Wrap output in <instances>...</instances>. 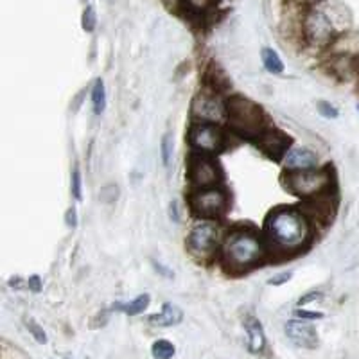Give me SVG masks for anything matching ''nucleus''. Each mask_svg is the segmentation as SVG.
<instances>
[{
    "label": "nucleus",
    "mask_w": 359,
    "mask_h": 359,
    "mask_svg": "<svg viewBox=\"0 0 359 359\" xmlns=\"http://www.w3.org/2000/svg\"><path fill=\"white\" fill-rule=\"evenodd\" d=\"M189 207H191L192 214L201 219H217L229 208V194L219 185L207 189H192L191 196H189Z\"/></svg>",
    "instance_id": "nucleus-8"
},
{
    "label": "nucleus",
    "mask_w": 359,
    "mask_h": 359,
    "mask_svg": "<svg viewBox=\"0 0 359 359\" xmlns=\"http://www.w3.org/2000/svg\"><path fill=\"white\" fill-rule=\"evenodd\" d=\"M118 194H121V191H118L117 185L108 184L104 187H101V191H99V200L102 203H114V201H117Z\"/></svg>",
    "instance_id": "nucleus-26"
},
{
    "label": "nucleus",
    "mask_w": 359,
    "mask_h": 359,
    "mask_svg": "<svg viewBox=\"0 0 359 359\" xmlns=\"http://www.w3.org/2000/svg\"><path fill=\"white\" fill-rule=\"evenodd\" d=\"M70 192L76 201L83 200V175L79 168H74L72 175H70Z\"/></svg>",
    "instance_id": "nucleus-24"
},
{
    "label": "nucleus",
    "mask_w": 359,
    "mask_h": 359,
    "mask_svg": "<svg viewBox=\"0 0 359 359\" xmlns=\"http://www.w3.org/2000/svg\"><path fill=\"white\" fill-rule=\"evenodd\" d=\"M294 316L300 320H322L323 318V314L322 313H311V311H306V309H300V307H297L294 309Z\"/></svg>",
    "instance_id": "nucleus-31"
},
{
    "label": "nucleus",
    "mask_w": 359,
    "mask_h": 359,
    "mask_svg": "<svg viewBox=\"0 0 359 359\" xmlns=\"http://www.w3.org/2000/svg\"><path fill=\"white\" fill-rule=\"evenodd\" d=\"M359 67V56L354 54H332L331 70L341 79L354 76Z\"/></svg>",
    "instance_id": "nucleus-17"
},
{
    "label": "nucleus",
    "mask_w": 359,
    "mask_h": 359,
    "mask_svg": "<svg viewBox=\"0 0 359 359\" xmlns=\"http://www.w3.org/2000/svg\"><path fill=\"white\" fill-rule=\"evenodd\" d=\"M189 144L192 151L216 156L226 146V133L223 126L216 123H201L194 121L189 128Z\"/></svg>",
    "instance_id": "nucleus-7"
},
{
    "label": "nucleus",
    "mask_w": 359,
    "mask_h": 359,
    "mask_svg": "<svg viewBox=\"0 0 359 359\" xmlns=\"http://www.w3.org/2000/svg\"><path fill=\"white\" fill-rule=\"evenodd\" d=\"M323 298V291L322 290H313V291H307L306 294H302V297L298 298L297 302V307H304L307 306V304H313V302H320Z\"/></svg>",
    "instance_id": "nucleus-29"
},
{
    "label": "nucleus",
    "mask_w": 359,
    "mask_h": 359,
    "mask_svg": "<svg viewBox=\"0 0 359 359\" xmlns=\"http://www.w3.org/2000/svg\"><path fill=\"white\" fill-rule=\"evenodd\" d=\"M182 320H184V311L180 309L176 304L165 302L162 306V311L156 314H151L147 318V322L155 327H175L178 323H182Z\"/></svg>",
    "instance_id": "nucleus-16"
},
{
    "label": "nucleus",
    "mask_w": 359,
    "mask_h": 359,
    "mask_svg": "<svg viewBox=\"0 0 359 359\" xmlns=\"http://www.w3.org/2000/svg\"><path fill=\"white\" fill-rule=\"evenodd\" d=\"M25 327H27V331L31 332V336H33L40 345H45V343H47V334H45L43 327H41L36 320L25 318Z\"/></svg>",
    "instance_id": "nucleus-25"
},
{
    "label": "nucleus",
    "mask_w": 359,
    "mask_h": 359,
    "mask_svg": "<svg viewBox=\"0 0 359 359\" xmlns=\"http://www.w3.org/2000/svg\"><path fill=\"white\" fill-rule=\"evenodd\" d=\"M176 348L168 339H156L151 345V354L155 359H171L175 355Z\"/></svg>",
    "instance_id": "nucleus-21"
},
{
    "label": "nucleus",
    "mask_w": 359,
    "mask_h": 359,
    "mask_svg": "<svg viewBox=\"0 0 359 359\" xmlns=\"http://www.w3.org/2000/svg\"><path fill=\"white\" fill-rule=\"evenodd\" d=\"M264 239L278 252H298L311 241V221L298 208L278 207L266 217Z\"/></svg>",
    "instance_id": "nucleus-1"
},
{
    "label": "nucleus",
    "mask_w": 359,
    "mask_h": 359,
    "mask_svg": "<svg viewBox=\"0 0 359 359\" xmlns=\"http://www.w3.org/2000/svg\"><path fill=\"white\" fill-rule=\"evenodd\" d=\"M311 221V224L316 221L318 224H325L332 219L336 212V201L334 196H331V192L322 194V196L311 198V200H304V208H300Z\"/></svg>",
    "instance_id": "nucleus-12"
},
{
    "label": "nucleus",
    "mask_w": 359,
    "mask_h": 359,
    "mask_svg": "<svg viewBox=\"0 0 359 359\" xmlns=\"http://www.w3.org/2000/svg\"><path fill=\"white\" fill-rule=\"evenodd\" d=\"M316 111H318L323 118H329V121H332V118H338V115H339L338 108H336L334 104L329 101L316 102Z\"/></svg>",
    "instance_id": "nucleus-27"
},
{
    "label": "nucleus",
    "mask_w": 359,
    "mask_h": 359,
    "mask_svg": "<svg viewBox=\"0 0 359 359\" xmlns=\"http://www.w3.org/2000/svg\"><path fill=\"white\" fill-rule=\"evenodd\" d=\"M332 184H334L332 172L327 168L293 171L284 176V185L287 191L300 200H311V198L327 194V192H331Z\"/></svg>",
    "instance_id": "nucleus-5"
},
{
    "label": "nucleus",
    "mask_w": 359,
    "mask_h": 359,
    "mask_svg": "<svg viewBox=\"0 0 359 359\" xmlns=\"http://www.w3.org/2000/svg\"><path fill=\"white\" fill-rule=\"evenodd\" d=\"M153 266H155V271H156V273L163 275V277H168V278L172 277V271H171V269H168V268H165V266L160 264V262L153 261Z\"/></svg>",
    "instance_id": "nucleus-35"
},
{
    "label": "nucleus",
    "mask_w": 359,
    "mask_h": 359,
    "mask_svg": "<svg viewBox=\"0 0 359 359\" xmlns=\"http://www.w3.org/2000/svg\"><path fill=\"white\" fill-rule=\"evenodd\" d=\"M169 217L172 219V223H180L178 201H171V205H169Z\"/></svg>",
    "instance_id": "nucleus-34"
},
{
    "label": "nucleus",
    "mask_w": 359,
    "mask_h": 359,
    "mask_svg": "<svg viewBox=\"0 0 359 359\" xmlns=\"http://www.w3.org/2000/svg\"><path fill=\"white\" fill-rule=\"evenodd\" d=\"M81 27L85 33H94L95 27H97V11L92 4H88L85 8L81 15Z\"/></svg>",
    "instance_id": "nucleus-23"
},
{
    "label": "nucleus",
    "mask_w": 359,
    "mask_h": 359,
    "mask_svg": "<svg viewBox=\"0 0 359 359\" xmlns=\"http://www.w3.org/2000/svg\"><path fill=\"white\" fill-rule=\"evenodd\" d=\"M149 304H151V297L147 293H142L135 297L131 302H115L111 306V311H118V313H124L128 316H137V314H142L149 307Z\"/></svg>",
    "instance_id": "nucleus-18"
},
{
    "label": "nucleus",
    "mask_w": 359,
    "mask_h": 359,
    "mask_svg": "<svg viewBox=\"0 0 359 359\" xmlns=\"http://www.w3.org/2000/svg\"><path fill=\"white\" fill-rule=\"evenodd\" d=\"M284 331H286L287 339L297 347L309 348V351L318 347V332L307 320H290L284 325Z\"/></svg>",
    "instance_id": "nucleus-11"
},
{
    "label": "nucleus",
    "mask_w": 359,
    "mask_h": 359,
    "mask_svg": "<svg viewBox=\"0 0 359 359\" xmlns=\"http://www.w3.org/2000/svg\"><path fill=\"white\" fill-rule=\"evenodd\" d=\"M282 165L287 172L293 171H307V169H316L320 165L318 155L309 149V147L293 146L287 149V153L282 158Z\"/></svg>",
    "instance_id": "nucleus-13"
},
{
    "label": "nucleus",
    "mask_w": 359,
    "mask_h": 359,
    "mask_svg": "<svg viewBox=\"0 0 359 359\" xmlns=\"http://www.w3.org/2000/svg\"><path fill=\"white\" fill-rule=\"evenodd\" d=\"M182 4L194 13H205L216 4V0H182Z\"/></svg>",
    "instance_id": "nucleus-28"
},
{
    "label": "nucleus",
    "mask_w": 359,
    "mask_h": 359,
    "mask_svg": "<svg viewBox=\"0 0 359 359\" xmlns=\"http://www.w3.org/2000/svg\"><path fill=\"white\" fill-rule=\"evenodd\" d=\"M25 286L29 287V291H33V293H40L41 287H43V282L38 275H31V277L25 280Z\"/></svg>",
    "instance_id": "nucleus-32"
},
{
    "label": "nucleus",
    "mask_w": 359,
    "mask_h": 359,
    "mask_svg": "<svg viewBox=\"0 0 359 359\" xmlns=\"http://www.w3.org/2000/svg\"><path fill=\"white\" fill-rule=\"evenodd\" d=\"M268 255L266 239L252 229H233L226 233L221 245V259L224 266L237 271L257 266Z\"/></svg>",
    "instance_id": "nucleus-2"
},
{
    "label": "nucleus",
    "mask_w": 359,
    "mask_h": 359,
    "mask_svg": "<svg viewBox=\"0 0 359 359\" xmlns=\"http://www.w3.org/2000/svg\"><path fill=\"white\" fill-rule=\"evenodd\" d=\"M261 60L264 69L268 70L269 74H282L284 72V62L280 60L277 50H273L271 47H264L261 50Z\"/></svg>",
    "instance_id": "nucleus-20"
},
{
    "label": "nucleus",
    "mask_w": 359,
    "mask_h": 359,
    "mask_svg": "<svg viewBox=\"0 0 359 359\" xmlns=\"http://www.w3.org/2000/svg\"><path fill=\"white\" fill-rule=\"evenodd\" d=\"M90 101H92V110L95 115H101L107 110V86L101 78L95 79L92 90H90Z\"/></svg>",
    "instance_id": "nucleus-19"
},
{
    "label": "nucleus",
    "mask_w": 359,
    "mask_h": 359,
    "mask_svg": "<svg viewBox=\"0 0 359 359\" xmlns=\"http://www.w3.org/2000/svg\"><path fill=\"white\" fill-rule=\"evenodd\" d=\"M358 111H359V102H358Z\"/></svg>",
    "instance_id": "nucleus-37"
},
{
    "label": "nucleus",
    "mask_w": 359,
    "mask_h": 359,
    "mask_svg": "<svg viewBox=\"0 0 359 359\" xmlns=\"http://www.w3.org/2000/svg\"><path fill=\"white\" fill-rule=\"evenodd\" d=\"M78 210H76V208L74 207H70L69 210H67V214H65V223H67V226H69V229H76V226H78Z\"/></svg>",
    "instance_id": "nucleus-33"
},
{
    "label": "nucleus",
    "mask_w": 359,
    "mask_h": 359,
    "mask_svg": "<svg viewBox=\"0 0 359 359\" xmlns=\"http://www.w3.org/2000/svg\"><path fill=\"white\" fill-rule=\"evenodd\" d=\"M187 178L191 182L192 189L217 187L221 184L223 172H221L219 163L216 162L212 155L192 153V156L189 158Z\"/></svg>",
    "instance_id": "nucleus-10"
},
{
    "label": "nucleus",
    "mask_w": 359,
    "mask_h": 359,
    "mask_svg": "<svg viewBox=\"0 0 359 359\" xmlns=\"http://www.w3.org/2000/svg\"><path fill=\"white\" fill-rule=\"evenodd\" d=\"M257 144L262 151L273 160L284 158V155H286L287 149L291 147L290 137L286 133H282V131L273 130V128H268L257 139Z\"/></svg>",
    "instance_id": "nucleus-14"
},
{
    "label": "nucleus",
    "mask_w": 359,
    "mask_h": 359,
    "mask_svg": "<svg viewBox=\"0 0 359 359\" xmlns=\"http://www.w3.org/2000/svg\"><path fill=\"white\" fill-rule=\"evenodd\" d=\"M219 226L212 219H203L192 226L185 246L196 261L207 262L208 259L214 257V253L219 246Z\"/></svg>",
    "instance_id": "nucleus-6"
},
{
    "label": "nucleus",
    "mask_w": 359,
    "mask_h": 359,
    "mask_svg": "<svg viewBox=\"0 0 359 359\" xmlns=\"http://www.w3.org/2000/svg\"><path fill=\"white\" fill-rule=\"evenodd\" d=\"M291 277H293V271H280V273L273 275V277L269 278L268 284L269 286H284L286 282L291 280Z\"/></svg>",
    "instance_id": "nucleus-30"
},
{
    "label": "nucleus",
    "mask_w": 359,
    "mask_h": 359,
    "mask_svg": "<svg viewBox=\"0 0 359 359\" xmlns=\"http://www.w3.org/2000/svg\"><path fill=\"white\" fill-rule=\"evenodd\" d=\"M22 282H24V280H22L20 277H11V280H9V286L15 287V290H20V287L24 286Z\"/></svg>",
    "instance_id": "nucleus-36"
},
{
    "label": "nucleus",
    "mask_w": 359,
    "mask_h": 359,
    "mask_svg": "<svg viewBox=\"0 0 359 359\" xmlns=\"http://www.w3.org/2000/svg\"><path fill=\"white\" fill-rule=\"evenodd\" d=\"M243 323L246 331V348L250 354L261 355L266 351V332L261 320L255 318L253 314H248Z\"/></svg>",
    "instance_id": "nucleus-15"
},
{
    "label": "nucleus",
    "mask_w": 359,
    "mask_h": 359,
    "mask_svg": "<svg viewBox=\"0 0 359 359\" xmlns=\"http://www.w3.org/2000/svg\"><path fill=\"white\" fill-rule=\"evenodd\" d=\"M300 36L314 49L331 47L336 40V27L325 9L309 6L300 15Z\"/></svg>",
    "instance_id": "nucleus-4"
},
{
    "label": "nucleus",
    "mask_w": 359,
    "mask_h": 359,
    "mask_svg": "<svg viewBox=\"0 0 359 359\" xmlns=\"http://www.w3.org/2000/svg\"><path fill=\"white\" fill-rule=\"evenodd\" d=\"M191 115L194 121H201V123L223 124L224 121H229V108L219 92L205 86L192 99Z\"/></svg>",
    "instance_id": "nucleus-9"
},
{
    "label": "nucleus",
    "mask_w": 359,
    "mask_h": 359,
    "mask_svg": "<svg viewBox=\"0 0 359 359\" xmlns=\"http://www.w3.org/2000/svg\"><path fill=\"white\" fill-rule=\"evenodd\" d=\"M229 108V124L236 133L246 139H259L266 130V115L259 104L243 95H232L226 99Z\"/></svg>",
    "instance_id": "nucleus-3"
},
{
    "label": "nucleus",
    "mask_w": 359,
    "mask_h": 359,
    "mask_svg": "<svg viewBox=\"0 0 359 359\" xmlns=\"http://www.w3.org/2000/svg\"><path fill=\"white\" fill-rule=\"evenodd\" d=\"M172 155H175V142H172V135L165 133L162 137V142H160V158L165 168L171 165Z\"/></svg>",
    "instance_id": "nucleus-22"
}]
</instances>
